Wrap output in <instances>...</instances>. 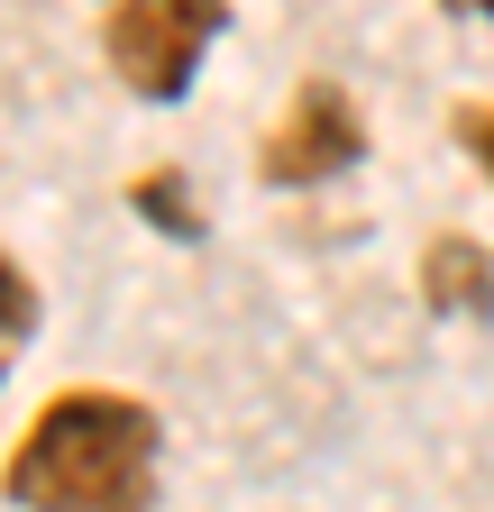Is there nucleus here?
I'll list each match as a JSON object with an SVG mask.
<instances>
[{"mask_svg":"<svg viewBox=\"0 0 494 512\" xmlns=\"http://www.w3.org/2000/svg\"><path fill=\"white\" fill-rule=\"evenodd\" d=\"M129 211H138L147 229H165V238H183V247H193V238H202V202H193V183H183L174 165H156V174H138V183H129Z\"/></svg>","mask_w":494,"mask_h":512,"instance_id":"39448f33","label":"nucleus"},{"mask_svg":"<svg viewBox=\"0 0 494 512\" xmlns=\"http://www.w3.org/2000/svg\"><path fill=\"white\" fill-rule=\"evenodd\" d=\"M412 293L430 320H494V238L476 229H440L412 256Z\"/></svg>","mask_w":494,"mask_h":512,"instance_id":"20e7f679","label":"nucleus"},{"mask_svg":"<svg viewBox=\"0 0 494 512\" xmlns=\"http://www.w3.org/2000/svg\"><path fill=\"white\" fill-rule=\"evenodd\" d=\"M449 138H458V156L476 165V183L494 192V92H476V101L449 110Z\"/></svg>","mask_w":494,"mask_h":512,"instance_id":"0eeeda50","label":"nucleus"},{"mask_svg":"<svg viewBox=\"0 0 494 512\" xmlns=\"http://www.w3.org/2000/svg\"><path fill=\"white\" fill-rule=\"evenodd\" d=\"M366 147H376V128H366L357 92L339 74H302L284 92V110L257 128V183L266 192H330L366 165Z\"/></svg>","mask_w":494,"mask_h":512,"instance_id":"7ed1b4c3","label":"nucleus"},{"mask_svg":"<svg viewBox=\"0 0 494 512\" xmlns=\"http://www.w3.org/2000/svg\"><path fill=\"white\" fill-rule=\"evenodd\" d=\"M28 339H37V275L0 247V384H10V366L28 357Z\"/></svg>","mask_w":494,"mask_h":512,"instance_id":"423d86ee","label":"nucleus"},{"mask_svg":"<svg viewBox=\"0 0 494 512\" xmlns=\"http://www.w3.org/2000/svg\"><path fill=\"white\" fill-rule=\"evenodd\" d=\"M0 503L10 512H156L165 503V412L129 384L46 394L0 458Z\"/></svg>","mask_w":494,"mask_h":512,"instance_id":"f257e3e1","label":"nucleus"},{"mask_svg":"<svg viewBox=\"0 0 494 512\" xmlns=\"http://www.w3.org/2000/svg\"><path fill=\"white\" fill-rule=\"evenodd\" d=\"M229 37V0H101V64L129 101H193L202 64Z\"/></svg>","mask_w":494,"mask_h":512,"instance_id":"f03ea898","label":"nucleus"},{"mask_svg":"<svg viewBox=\"0 0 494 512\" xmlns=\"http://www.w3.org/2000/svg\"><path fill=\"white\" fill-rule=\"evenodd\" d=\"M440 19H467V28H494V0H430Z\"/></svg>","mask_w":494,"mask_h":512,"instance_id":"6e6552de","label":"nucleus"}]
</instances>
